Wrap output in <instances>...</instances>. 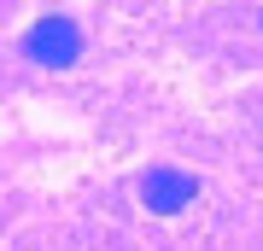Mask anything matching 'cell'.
Segmentation results:
<instances>
[{
	"instance_id": "6da1fadb",
	"label": "cell",
	"mask_w": 263,
	"mask_h": 251,
	"mask_svg": "<svg viewBox=\"0 0 263 251\" xmlns=\"http://www.w3.org/2000/svg\"><path fill=\"white\" fill-rule=\"evenodd\" d=\"M24 53L35 59V65H47V70H70L76 59H82V29H76V24L65 18V12H53V18L29 24Z\"/></svg>"
},
{
	"instance_id": "7a4b0ae2",
	"label": "cell",
	"mask_w": 263,
	"mask_h": 251,
	"mask_svg": "<svg viewBox=\"0 0 263 251\" xmlns=\"http://www.w3.org/2000/svg\"><path fill=\"white\" fill-rule=\"evenodd\" d=\"M193 199H199V176H187V169H176V164H152L141 176V205L152 216H176V210H187Z\"/></svg>"
}]
</instances>
